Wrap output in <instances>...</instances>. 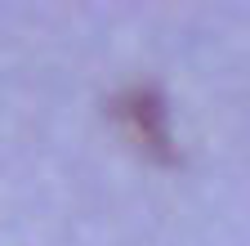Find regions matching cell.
<instances>
[{
  "label": "cell",
  "instance_id": "cell-1",
  "mask_svg": "<svg viewBox=\"0 0 250 246\" xmlns=\"http://www.w3.org/2000/svg\"><path fill=\"white\" fill-rule=\"evenodd\" d=\"M116 116L125 121L130 139L152 152L156 161H174V148H170V126H166V99L156 85H134L116 99Z\"/></svg>",
  "mask_w": 250,
  "mask_h": 246
}]
</instances>
